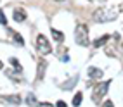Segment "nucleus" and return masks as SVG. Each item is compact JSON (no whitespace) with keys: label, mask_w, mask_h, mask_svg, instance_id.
I'll use <instances>...</instances> for the list:
<instances>
[{"label":"nucleus","mask_w":123,"mask_h":107,"mask_svg":"<svg viewBox=\"0 0 123 107\" xmlns=\"http://www.w3.org/2000/svg\"><path fill=\"white\" fill-rule=\"evenodd\" d=\"M0 24H7V17L4 16V11H0Z\"/></svg>","instance_id":"dca6fc26"},{"label":"nucleus","mask_w":123,"mask_h":107,"mask_svg":"<svg viewBox=\"0 0 123 107\" xmlns=\"http://www.w3.org/2000/svg\"><path fill=\"white\" fill-rule=\"evenodd\" d=\"M92 17L95 23H111L118 17V12L114 9H109V7H99L97 11H94Z\"/></svg>","instance_id":"f257e3e1"},{"label":"nucleus","mask_w":123,"mask_h":107,"mask_svg":"<svg viewBox=\"0 0 123 107\" xmlns=\"http://www.w3.org/2000/svg\"><path fill=\"white\" fill-rule=\"evenodd\" d=\"M2 68H4V64H2V61H0V69H2Z\"/></svg>","instance_id":"aec40b11"},{"label":"nucleus","mask_w":123,"mask_h":107,"mask_svg":"<svg viewBox=\"0 0 123 107\" xmlns=\"http://www.w3.org/2000/svg\"><path fill=\"white\" fill-rule=\"evenodd\" d=\"M52 36H54V40H57V42H62L64 40V35L61 31H57V29H52Z\"/></svg>","instance_id":"f8f14e48"},{"label":"nucleus","mask_w":123,"mask_h":107,"mask_svg":"<svg viewBox=\"0 0 123 107\" xmlns=\"http://www.w3.org/2000/svg\"><path fill=\"white\" fill-rule=\"evenodd\" d=\"M109 85H111V81H104V83H99V85H95L94 90H92V100L95 104H99L104 95L108 93V90H109Z\"/></svg>","instance_id":"f03ea898"},{"label":"nucleus","mask_w":123,"mask_h":107,"mask_svg":"<svg viewBox=\"0 0 123 107\" xmlns=\"http://www.w3.org/2000/svg\"><path fill=\"white\" fill-rule=\"evenodd\" d=\"M121 52H123V43H121Z\"/></svg>","instance_id":"412c9836"},{"label":"nucleus","mask_w":123,"mask_h":107,"mask_svg":"<svg viewBox=\"0 0 123 107\" xmlns=\"http://www.w3.org/2000/svg\"><path fill=\"white\" fill-rule=\"evenodd\" d=\"M0 102L2 104H11V105H18V104H21V97L19 95H4V97H0Z\"/></svg>","instance_id":"39448f33"},{"label":"nucleus","mask_w":123,"mask_h":107,"mask_svg":"<svg viewBox=\"0 0 123 107\" xmlns=\"http://www.w3.org/2000/svg\"><path fill=\"white\" fill-rule=\"evenodd\" d=\"M26 104H28V105H35V104H37V97H35L33 93H30V95L26 97Z\"/></svg>","instance_id":"4468645a"},{"label":"nucleus","mask_w":123,"mask_h":107,"mask_svg":"<svg viewBox=\"0 0 123 107\" xmlns=\"http://www.w3.org/2000/svg\"><path fill=\"white\" fill-rule=\"evenodd\" d=\"M81 98H83V95H81V93L78 92L75 97H73V105H75V107H78V105L81 104Z\"/></svg>","instance_id":"ddd939ff"},{"label":"nucleus","mask_w":123,"mask_h":107,"mask_svg":"<svg viewBox=\"0 0 123 107\" xmlns=\"http://www.w3.org/2000/svg\"><path fill=\"white\" fill-rule=\"evenodd\" d=\"M14 21H16V23L26 21V12H24L23 9H16V11H14Z\"/></svg>","instance_id":"1a4fd4ad"},{"label":"nucleus","mask_w":123,"mask_h":107,"mask_svg":"<svg viewBox=\"0 0 123 107\" xmlns=\"http://www.w3.org/2000/svg\"><path fill=\"white\" fill-rule=\"evenodd\" d=\"M108 35H104V36H101V38H97L95 42H94V47H102V45H106V42H108Z\"/></svg>","instance_id":"9d476101"},{"label":"nucleus","mask_w":123,"mask_h":107,"mask_svg":"<svg viewBox=\"0 0 123 107\" xmlns=\"http://www.w3.org/2000/svg\"><path fill=\"white\" fill-rule=\"evenodd\" d=\"M38 107H54L50 102H42V104H38Z\"/></svg>","instance_id":"f3484780"},{"label":"nucleus","mask_w":123,"mask_h":107,"mask_svg":"<svg viewBox=\"0 0 123 107\" xmlns=\"http://www.w3.org/2000/svg\"><path fill=\"white\" fill-rule=\"evenodd\" d=\"M102 76H104L102 69H99V68H88V78L90 79H101Z\"/></svg>","instance_id":"423d86ee"},{"label":"nucleus","mask_w":123,"mask_h":107,"mask_svg":"<svg viewBox=\"0 0 123 107\" xmlns=\"http://www.w3.org/2000/svg\"><path fill=\"white\" fill-rule=\"evenodd\" d=\"M55 107H68V105H66V104H64L62 100H59V102H57V104H55Z\"/></svg>","instance_id":"6ab92c4d"},{"label":"nucleus","mask_w":123,"mask_h":107,"mask_svg":"<svg viewBox=\"0 0 123 107\" xmlns=\"http://www.w3.org/2000/svg\"><path fill=\"white\" fill-rule=\"evenodd\" d=\"M37 50L42 55H47V54L52 52V47H50V43H49L47 36H43V35H38L37 36Z\"/></svg>","instance_id":"20e7f679"},{"label":"nucleus","mask_w":123,"mask_h":107,"mask_svg":"<svg viewBox=\"0 0 123 107\" xmlns=\"http://www.w3.org/2000/svg\"><path fill=\"white\" fill-rule=\"evenodd\" d=\"M102 107H114V104L111 102V100H104V105Z\"/></svg>","instance_id":"a211bd4d"},{"label":"nucleus","mask_w":123,"mask_h":107,"mask_svg":"<svg viewBox=\"0 0 123 107\" xmlns=\"http://www.w3.org/2000/svg\"><path fill=\"white\" fill-rule=\"evenodd\" d=\"M55 2H62V0H55Z\"/></svg>","instance_id":"4be33fe9"},{"label":"nucleus","mask_w":123,"mask_h":107,"mask_svg":"<svg viewBox=\"0 0 123 107\" xmlns=\"http://www.w3.org/2000/svg\"><path fill=\"white\" fill-rule=\"evenodd\" d=\"M75 40L81 47H88V28L85 24H78L75 29Z\"/></svg>","instance_id":"7ed1b4c3"},{"label":"nucleus","mask_w":123,"mask_h":107,"mask_svg":"<svg viewBox=\"0 0 123 107\" xmlns=\"http://www.w3.org/2000/svg\"><path fill=\"white\" fill-rule=\"evenodd\" d=\"M76 81H78V76H75L71 81H68V83H64V85H62V88H64V90H69V88H71V85H73V83H76Z\"/></svg>","instance_id":"2eb2a0df"},{"label":"nucleus","mask_w":123,"mask_h":107,"mask_svg":"<svg viewBox=\"0 0 123 107\" xmlns=\"http://www.w3.org/2000/svg\"><path fill=\"white\" fill-rule=\"evenodd\" d=\"M7 33H9V35H11V36L14 38V42L18 43L19 47H23V45H24V38H23V36L19 35L18 31H14V29H11V28H7Z\"/></svg>","instance_id":"0eeeda50"},{"label":"nucleus","mask_w":123,"mask_h":107,"mask_svg":"<svg viewBox=\"0 0 123 107\" xmlns=\"http://www.w3.org/2000/svg\"><path fill=\"white\" fill-rule=\"evenodd\" d=\"M11 64L14 66V68H16V71H18L19 74H23V66L18 62V59H16V57H12V59H11Z\"/></svg>","instance_id":"9b49d317"},{"label":"nucleus","mask_w":123,"mask_h":107,"mask_svg":"<svg viewBox=\"0 0 123 107\" xmlns=\"http://www.w3.org/2000/svg\"><path fill=\"white\" fill-rule=\"evenodd\" d=\"M45 69H47V62H45L43 59H40V61H38V69H37V78H38V79L43 78Z\"/></svg>","instance_id":"6e6552de"}]
</instances>
